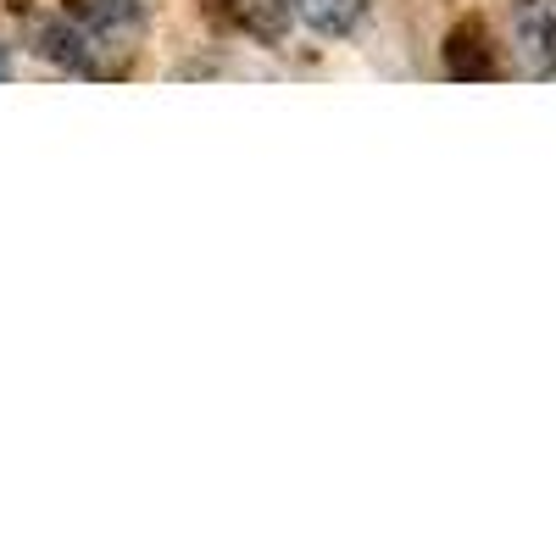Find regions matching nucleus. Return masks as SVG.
Here are the masks:
<instances>
[{
	"label": "nucleus",
	"mask_w": 556,
	"mask_h": 556,
	"mask_svg": "<svg viewBox=\"0 0 556 556\" xmlns=\"http://www.w3.org/2000/svg\"><path fill=\"white\" fill-rule=\"evenodd\" d=\"M506 39H513V56L529 78H556V0H513Z\"/></svg>",
	"instance_id": "f257e3e1"
},
{
	"label": "nucleus",
	"mask_w": 556,
	"mask_h": 556,
	"mask_svg": "<svg viewBox=\"0 0 556 556\" xmlns=\"http://www.w3.org/2000/svg\"><path fill=\"white\" fill-rule=\"evenodd\" d=\"M67 17L96 39L101 51H128V39L146 28V0H73Z\"/></svg>",
	"instance_id": "f03ea898"
},
{
	"label": "nucleus",
	"mask_w": 556,
	"mask_h": 556,
	"mask_svg": "<svg viewBox=\"0 0 556 556\" xmlns=\"http://www.w3.org/2000/svg\"><path fill=\"white\" fill-rule=\"evenodd\" d=\"M445 78L456 84H484V78H501V56H495V39L479 17L456 23L445 34Z\"/></svg>",
	"instance_id": "7ed1b4c3"
},
{
	"label": "nucleus",
	"mask_w": 556,
	"mask_h": 556,
	"mask_svg": "<svg viewBox=\"0 0 556 556\" xmlns=\"http://www.w3.org/2000/svg\"><path fill=\"white\" fill-rule=\"evenodd\" d=\"M285 7H290V17L301 28H312L323 39H345L367 17V0H285Z\"/></svg>",
	"instance_id": "20e7f679"
},
{
	"label": "nucleus",
	"mask_w": 556,
	"mask_h": 556,
	"mask_svg": "<svg viewBox=\"0 0 556 556\" xmlns=\"http://www.w3.org/2000/svg\"><path fill=\"white\" fill-rule=\"evenodd\" d=\"M228 23L251 39H262V45H278L290 28V7L285 0H228Z\"/></svg>",
	"instance_id": "39448f33"
},
{
	"label": "nucleus",
	"mask_w": 556,
	"mask_h": 556,
	"mask_svg": "<svg viewBox=\"0 0 556 556\" xmlns=\"http://www.w3.org/2000/svg\"><path fill=\"white\" fill-rule=\"evenodd\" d=\"M0 78H12V51H7V39H0Z\"/></svg>",
	"instance_id": "423d86ee"
}]
</instances>
